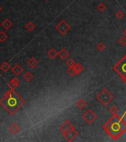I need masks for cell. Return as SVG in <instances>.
<instances>
[{"label":"cell","instance_id":"16","mask_svg":"<svg viewBox=\"0 0 126 142\" xmlns=\"http://www.w3.org/2000/svg\"><path fill=\"white\" fill-rule=\"evenodd\" d=\"M2 27L5 30H9L10 28H11V27L13 26V23L8 19H5L2 22Z\"/></svg>","mask_w":126,"mask_h":142},{"label":"cell","instance_id":"31","mask_svg":"<svg viewBox=\"0 0 126 142\" xmlns=\"http://www.w3.org/2000/svg\"><path fill=\"white\" fill-rule=\"evenodd\" d=\"M1 77H2V75H1V73H0V78H1Z\"/></svg>","mask_w":126,"mask_h":142},{"label":"cell","instance_id":"18","mask_svg":"<svg viewBox=\"0 0 126 142\" xmlns=\"http://www.w3.org/2000/svg\"><path fill=\"white\" fill-rule=\"evenodd\" d=\"M34 78V76L30 73V72H26L23 75V78L24 81H26L27 82H30L33 78Z\"/></svg>","mask_w":126,"mask_h":142},{"label":"cell","instance_id":"15","mask_svg":"<svg viewBox=\"0 0 126 142\" xmlns=\"http://www.w3.org/2000/svg\"><path fill=\"white\" fill-rule=\"evenodd\" d=\"M73 69L74 72L76 73V74H80L82 71L84 70V67L81 65L80 63H76L74 66L73 67Z\"/></svg>","mask_w":126,"mask_h":142},{"label":"cell","instance_id":"1","mask_svg":"<svg viewBox=\"0 0 126 142\" xmlns=\"http://www.w3.org/2000/svg\"><path fill=\"white\" fill-rule=\"evenodd\" d=\"M25 104V100L22 98L15 90H9L5 93L0 99V105L10 115H14Z\"/></svg>","mask_w":126,"mask_h":142},{"label":"cell","instance_id":"26","mask_svg":"<svg viewBox=\"0 0 126 142\" xmlns=\"http://www.w3.org/2000/svg\"><path fill=\"white\" fill-rule=\"evenodd\" d=\"M109 111L112 114V115H116V114H117V112L119 111V109H118V107L116 106H112L111 108H110V110H109Z\"/></svg>","mask_w":126,"mask_h":142},{"label":"cell","instance_id":"25","mask_svg":"<svg viewBox=\"0 0 126 142\" xmlns=\"http://www.w3.org/2000/svg\"><path fill=\"white\" fill-rule=\"evenodd\" d=\"M7 39V35L4 31H1L0 32V42H4Z\"/></svg>","mask_w":126,"mask_h":142},{"label":"cell","instance_id":"5","mask_svg":"<svg viewBox=\"0 0 126 142\" xmlns=\"http://www.w3.org/2000/svg\"><path fill=\"white\" fill-rule=\"evenodd\" d=\"M82 119L88 124H92L98 118V116L96 114V112L93 111L91 109H88L82 114Z\"/></svg>","mask_w":126,"mask_h":142},{"label":"cell","instance_id":"33","mask_svg":"<svg viewBox=\"0 0 126 142\" xmlns=\"http://www.w3.org/2000/svg\"><path fill=\"white\" fill-rule=\"evenodd\" d=\"M0 50H1V48H0Z\"/></svg>","mask_w":126,"mask_h":142},{"label":"cell","instance_id":"21","mask_svg":"<svg viewBox=\"0 0 126 142\" xmlns=\"http://www.w3.org/2000/svg\"><path fill=\"white\" fill-rule=\"evenodd\" d=\"M105 45H104V43L103 42H99V43H98L97 45H96V48H97V50H99V51H100V52H102V51H104L105 50Z\"/></svg>","mask_w":126,"mask_h":142},{"label":"cell","instance_id":"8","mask_svg":"<svg viewBox=\"0 0 126 142\" xmlns=\"http://www.w3.org/2000/svg\"><path fill=\"white\" fill-rule=\"evenodd\" d=\"M73 127H75L74 125H73L69 120H65V121L63 122V124L60 126V130L62 132H65V131H67L68 130H69V129H71V128H73Z\"/></svg>","mask_w":126,"mask_h":142},{"label":"cell","instance_id":"27","mask_svg":"<svg viewBox=\"0 0 126 142\" xmlns=\"http://www.w3.org/2000/svg\"><path fill=\"white\" fill-rule=\"evenodd\" d=\"M75 64H76V62L73 59H69L66 61V65L68 66V67H73Z\"/></svg>","mask_w":126,"mask_h":142},{"label":"cell","instance_id":"11","mask_svg":"<svg viewBox=\"0 0 126 142\" xmlns=\"http://www.w3.org/2000/svg\"><path fill=\"white\" fill-rule=\"evenodd\" d=\"M39 64V61H38V60L36 59V58H34V57H32V58H30L28 61V62H27V65L28 66L30 67V68H35L36 67V66L38 65Z\"/></svg>","mask_w":126,"mask_h":142},{"label":"cell","instance_id":"24","mask_svg":"<svg viewBox=\"0 0 126 142\" xmlns=\"http://www.w3.org/2000/svg\"><path fill=\"white\" fill-rule=\"evenodd\" d=\"M118 42L120 44V45H122V47H125L126 45V36H122V37H120L118 40Z\"/></svg>","mask_w":126,"mask_h":142},{"label":"cell","instance_id":"2","mask_svg":"<svg viewBox=\"0 0 126 142\" xmlns=\"http://www.w3.org/2000/svg\"><path fill=\"white\" fill-rule=\"evenodd\" d=\"M102 128L114 140H117L126 132V121L117 114L113 115Z\"/></svg>","mask_w":126,"mask_h":142},{"label":"cell","instance_id":"6","mask_svg":"<svg viewBox=\"0 0 126 142\" xmlns=\"http://www.w3.org/2000/svg\"><path fill=\"white\" fill-rule=\"evenodd\" d=\"M79 132L76 130L75 127L71 128L65 132H62V136L65 137L68 141H73L79 136Z\"/></svg>","mask_w":126,"mask_h":142},{"label":"cell","instance_id":"29","mask_svg":"<svg viewBox=\"0 0 126 142\" xmlns=\"http://www.w3.org/2000/svg\"><path fill=\"white\" fill-rule=\"evenodd\" d=\"M123 34H124L125 36H126V28L123 30Z\"/></svg>","mask_w":126,"mask_h":142},{"label":"cell","instance_id":"32","mask_svg":"<svg viewBox=\"0 0 126 142\" xmlns=\"http://www.w3.org/2000/svg\"><path fill=\"white\" fill-rule=\"evenodd\" d=\"M45 1H50V0H45Z\"/></svg>","mask_w":126,"mask_h":142},{"label":"cell","instance_id":"17","mask_svg":"<svg viewBox=\"0 0 126 142\" xmlns=\"http://www.w3.org/2000/svg\"><path fill=\"white\" fill-rule=\"evenodd\" d=\"M10 69H11V65L7 61H3L0 65V70L2 72H4V73L7 72Z\"/></svg>","mask_w":126,"mask_h":142},{"label":"cell","instance_id":"30","mask_svg":"<svg viewBox=\"0 0 126 142\" xmlns=\"http://www.w3.org/2000/svg\"><path fill=\"white\" fill-rule=\"evenodd\" d=\"M2 11V7L0 5V13H1V11Z\"/></svg>","mask_w":126,"mask_h":142},{"label":"cell","instance_id":"10","mask_svg":"<svg viewBox=\"0 0 126 142\" xmlns=\"http://www.w3.org/2000/svg\"><path fill=\"white\" fill-rule=\"evenodd\" d=\"M69 56H70V53H68V51L65 48H62L60 52H58V56L62 60L66 59L68 57H69Z\"/></svg>","mask_w":126,"mask_h":142},{"label":"cell","instance_id":"3","mask_svg":"<svg viewBox=\"0 0 126 142\" xmlns=\"http://www.w3.org/2000/svg\"><path fill=\"white\" fill-rule=\"evenodd\" d=\"M113 70L120 75L123 82L126 84V55L120 59L117 64L114 65Z\"/></svg>","mask_w":126,"mask_h":142},{"label":"cell","instance_id":"7","mask_svg":"<svg viewBox=\"0 0 126 142\" xmlns=\"http://www.w3.org/2000/svg\"><path fill=\"white\" fill-rule=\"evenodd\" d=\"M71 27L70 24L67 23L65 20H62L60 23L56 25V29L58 30V32L62 36L65 35L67 33L71 30Z\"/></svg>","mask_w":126,"mask_h":142},{"label":"cell","instance_id":"4","mask_svg":"<svg viewBox=\"0 0 126 142\" xmlns=\"http://www.w3.org/2000/svg\"><path fill=\"white\" fill-rule=\"evenodd\" d=\"M114 96L111 92H109L108 89H102V91H100L97 95H96V99L99 101L102 104L107 106L109 104L113 99Z\"/></svg>","mask_w":126,"mask_h":142},{"label":"cell","instance_id":"9","mask_svg":"<svg viewBox=\"0 0 126 142\" xmlns=\"http://www.w3.org/2000/svg\"><path fill=\"white\" fill-rule=\"evenodd\" d=\"M19 84V79L17 78H13V79H11L8 84L7 86L9 87V88L11 90H15Z\"/></svg>","mask_w":126,"mask_h":142},{"label":"cell","instance_id":"12","mask_svg":"<svg viewBox=\"0 0 126 142\" xmlns=\"http://www.w3.org/2000/svg\"><path fill=\"white\" fill-rule=\"evenodd\" d=\"M12 73L15 76H19L22 73V72L23 71V68L21 67V65H15L12 68Z\"/></svg>","mask_w":126,"mask_h":142},{"label":"cell","instance_id":"23","mask_svg":"<svg viewBox=\"0 0 126 142\" xmlns=\"http://www.w3.org/2000/svg\"><path fill=\"white\" fill-rule=\"evenodd\" d=\"M124 16H125L124 12L122 11H121V10L117 11L116 12V13H115V16L118 19H122V18L124 17Z\"/></svg>","mask_w":126,"mask_h":142},{"label":"cell","instance_id":"19","mask_svg":"<svg viewBox=\"0 0 126 142\" xmlns=\"http://www.w3.org/2000/svg\"><path fill=\"white\" fill-rule=\"evenodd\" d=\"M48 56L51 59H54L56 56H58V52L54 48H51L48 52Z\"/></svg>","mask_w":126,"mask_h":142},{"label":"cell","instance_id":"28","mask_svg":"<svg viewBox=\"0 0 126 142\" xmlns=\"http://www.w3.org/2000/svg\"><path fill=\"white\" fill-rule=\"evenodd\" d=\"M67 73L69 74V76L71 77H73L75 76L77 74H76V73L74 72V70H73V67H68V70H67Z\"/></svg>","mask_w":126,"mask_h":142},{"label":"cell","instance_id":"20","mask_svg":"<svg viewBox=\"0 0 126 142\" xmlns=\"http://www.w3.org/2000/svg\"><path fill=\"white\" fill-rule=\"evenodd\" d=\"M25 28L28 30L29 32H31L35 28V24L33 22H28L25 25Z\"/></svg>","mask_w":126,"mask_h":142},{"label":"cell","instance_id":"13","mask_svg":"<svg viewBox=\"0 0 126 142\" xmlns=\"http://www.w3.org/2000/svg\"><path fill=\"white\" fill-rule=\"evenodd\" d=\"M9 131L13 134H17L20 131V127L16 123H13L9 127Z\"/></svg>","mask_w":126,"mask_h":142},{"label":"cell","instance_id":"22","mask_svg":"<svg viewBox=\"0 0 126 142\" xmlns=\"http://www.w3.org/2000/svg\"><path fill=\"white\" fill-rule=\"evenodd\" d=\"M106 8H107V7H106V5L105 4H104L103 2H100L98 6H97V9H98V11H99L100 12H104L105 10H106Z\"/></svg>","mask_w":126,"mask_h":142},{"label":"cell","instance_id":"14","mask_svg":"<svg viewBox=\"0 0 126 142\" xmlns=\"http://www.w3.org/2000/svg\"><path fill=\"white\" fill-rule=\"evenodd\" d=\"M88 105L87 101L85 100L84 99H80L76 102V106L78 107L79 110H82L84 109L85 106Z\"/></svg>","mask_w":126,"mask_h":142}]
</instances>
